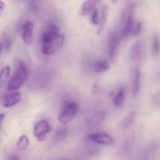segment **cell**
<instances>
[{
  "label": "cell",
  "instance_id": "cell-13",
  "mask_svg": "<svg viewBox=\"0 0 160 160\" xmlns=\"http://www.w3.org/2000/svg\"><path fill=\"white\" fill-rule=\"evenodd\" d=\"M98 2V1H95V0L85 1L82 7V9L81 10V15L83 16H86L92 10V8L96 5Z\"/></svg>",
  "mask_w": 160,
  "mask_h": 160
},
{
  "label": "cell",
  "instance_id": "cell-26",
  "mask_svg": "<svg viewBox=\"0 0 160 160\" xmlns=\"http://www.w3.org/2000/svg\"><path fill=\"white\" fill-rule=\"evenodd\" d=\"M5 118V114L4 113L1 114L0 115V127H1V124L2 122L3 121Z\"/></svg>",
  "mask_w": 160,
  "mask_h": 160
},
{
  "label": "cell",
  "instance_id": "cell-1",
  "mask_svg": "<svg viewBox=\"0 0 160 160\" xmlns=\"http://www.w3.org/2000/svg\"><path fill=\"white\" fill-rule=\"evenodd\" d=\"M42 51L46 55H51L63 45L65 36L59 33L44 31L41 35Z\"/></svg>",
  "mask_w": 160,
  "mask_h": 160
},
{
  "label": "cell",
  "instance_id": "cell-5",
  "mask_svg": "<svg viewBox=\"0 0 160 160\" xmlns=\"http://www.w3.org/2000/svg\"><path fill=\"white\" fill-rule=\"evenodd\" d=\"M21 101L20 93L18 92H12L5 94L0 98L2 105L5 108H10L19 103Z\"/></svg>",
  "mask_w": 160,
  "mask_h": 160
},
{
  "label": "cell",
  "instance_id": "cell-21",
  "mask_svg": "<svg viewBox=\"0 0 160 160\" xmlns=\"http://www.w3.org/2000/svg\"><path fill=\"white\" fill-rule=\"evenodd\" d=\"M142 23L141 22H138L134 24L132 28L131 35L136 36L142 32Z\"/></svg>",
  "mask_w": 160,
  "mask_h": 160
},
{
  "label": "cell",
  "instance_id": "cell-25",
  "mask_svg": "<svg viewBox=\"0 0 160 160\" xmlns=\"http://www.w3.org/2000/svg\"><path fill=\"white\" fill-rule=\"evenodd\" d=\"M98 80H96L94 83L92 88V93L93 94H96L98 88Z\"/></svg>",
  "mask_w": 160,
  "mask_h": 160
},
{
  "label": "cell",
  "instance_id": "cell-18",
  "mask_svg": "<svg viewBox=\"0 0 160 160\" xmlns=\"http://www.w3.org/2000/svg\"><path fill=\"white\" fill-rule=\"evenodd\" d=\"M125 99V90L121 89L119 90L116 95L115 97L113 100V104L115 106L119 107L123 104Z\"/></svg>",
  "mask_w": 160,
  "mask_h": 160
},
{
  "label": "cell",
  "instance_id": "cell-27",
  "mask_svg": "<svg viewBox=\"0 0 160 160\" xmlns=\"http://www.w3.org/2000/svg\"><path fill=\"white\" fill-rule=\"evenodd\" d=\"M3 48V44L0 43V54H1L2 51V50Z\"/></svg>",
  "mask_w": 160,
  "mask_h": 160
},
{
  "label": "cell",
  "instance_id": "cell-9",
  "mask_svg": "<svg viewBox=\"0 0 160 160\" xmlns=\"http://www.w3.org/2000/svg\"><path fill=\"white\" fill-rule=\"evenodd\" d=\"M132 91L133 95L135 96L139 93L141 88V73L138 70L133 71L132 75Z\"/></svg>",
  "mask_w": 160,
  "mask_h": 160
},
{
  "label": "cell",
  "instance_id": "cell-4",
  "mask_svg": "<svg viewBox=\"0 0 160 160\" xmlns=\"http://www.w3.org/2000/svg\"><path fill=\"white\" fill-rule=\"evenodd\" d=\"M51 131V127L49 122L46 119L38 122L33 130V134L38 142H42L47 139V134Z\"/></svg>",
  "mask_w": 160,
  "mask_h": 160
},
{
  "label": "cell",
  "instance_id": "cell-15",
  "mask_svg": "<svg viewBox=\"0 0 160 160\" xmlns=\"http://www.w3.org/2000/svg\"><path fill=\"white\" fill-rule=\"evenodd\" d=\"M67 133V128L66 127H61L55 132L53 136V140L55 142H61L66 137Z\"/></svg>",
  "mask_w": 160,
  "mask_h": 160
},
{
  "label": "cell",
  "instance_id": "cell-3",
  "mask_svg": "<svg viewBox=\"0 0 160 160\" xmlns=\"http://www.w3.org/2000/svg\"><path fill=\"white\" fill-rule=\"evenodd\" d=\"M79 107L76 102H70L66 104L58 117L59 122L63 125L72 121L78 113Z\"/></svg>",
  "mask_w": 160,
  "mask_h": 160
},
{
  "label": "cell",
  "instance_id": "cell-12",
  "mask_svg": "<svg viewBox=\"0 0 160 160\" xmlns=\"http://www.w3.org/2000/svg\"><path fill=\"white\" fill-rule=\"evenodd\" d=\"M10 67L8 66L4 67L0 72V92L3 88L9 78Z\"/></svg>",
  "mask_w": 160,
  "mask_h": 160
},
{
  "label": "cell",
  "instance_id": "cell-8",
  "mask_svg": "<svg viewBox=\"0 0 160 160\" xmlns=\"http://www.w3.org/2000/svg\"><path fill=\"white\" fill-rule=\"evenodd\" d=\"M144 50V44L141 40H137L132 46L130 50V56L132 59L136 60L141 57Z\"/></svg>",
  "mask_w": 160,
  "mask_h": 160
},
{
  "label": "cell",
  "instance_id": "cell-7",
  "mask_svg": "<svg viewBox=\"0 0 160 160\" xmlns=\"http://www.w3.org/2000/svg\"><path fill=\"white\" fill-rule=\"evenodd\" d=\"M119 45V38L117 34L111 33L108 38V50L109 55L112 60H114L116 57Z\"/></svg>",
  "mask_w": 160,
  "mask_h": 160
},
{
  "label": "cell",
  "instance_id": "cell-2",
  "mask_svg": "<svg viewBox=\"0 0 160 160\" xmlns=\"http://www.w3.org/2000/svg\"><path fill=\"white\" fill-rule=\"evenodd\" d=\"M27 77V69L22 61L18 63L16 71L10 78L7 85V90L13 91L19 88L26 81Z\"/></svg>",
  "mask_w": 160,
  "mask_h": 160
},
{
  "label": "cell",
  "instance_id": "cell-24",
  "mask_svg": "<svg viewBox=\"0 0 160 160\" xmlns=\"http://www.w3.org/2000/svg\"><path fill=\"white\" fill-rule=\"evenodd\" d=\"M6 5L5 3L2 1H0V18L3 14Z\"/></svg>",
  "mask_w": 160,
  "mask_h": 160
},
{
  "label": "cell",
  "instance_id": "cell-16",
  "mask_svg": "<svg viewBox=\"0 0 160 160\" xmlns=\"http://www.w3.org/2000/svg\"><path fill=\"white\" fill-rule=\"evenodd\" d=\"M135 113L134 111L130 112L121 122V127L124 129L129 128L133 123L135 117Z\"/></svg>",
  "mask_w": 160,
  "mask_h": 160
},
{
  "label": "cell",
  "instance_id": "cell-17",
  "mask_svg": "<svg viewBox=\"0 0 160 160\" xmlns=\"http://www.w3.org/2000/svg\"><path fill=\"white\" fill-rule=\"evenodd\" d=\"M29 140L27 136L23 135L19 138L17 142V147L21 151H24L29 147Z\"/></svg>",
  "mask_w": 160,
  "mask_h": 160
},
{
  "label": "cell",
  "instance_id": "cell-20",
  "mask_svg": "<svg viewBox=\"0 0 160 160\" xmlns=\"http://www.w3.org/2000/svg\"><path fill=\"white\" fill-rule=\"evenodd\" d=\"M152 50L155 54L159 52L160 50V39L158 35H154L152 39Z\"/></svg>",
  "mask_w": 160,
  "mask_h": 160
},
{
  "label": "cell",
  "instance_id": "cell-22",
  "mask_svg": "<svg viewBox=\"0 0 160 160\" xmlns=\"http://www.w3.org/2000/svg\"><path fill=\"white\" fill-rule=\"evenodd\" d=\"M33 29V24L30 21L25 22L22 26V32L23 31H32Z\"/></svg>",
  "mask_w": 160,
  "mask_h": 160
},
{
  "label": "cell",
  "instance_id": "cell-6",
  "mask_svg": "<svg viewBox=\"0 0 160 160\" xmlns=\"http://www.w3.org/2000/svg\"><path fill=\"white\" fill-rule=\"evenodd\" d=\"M88 138L93 142L102 145H112L114 143V140L112 136L102 132L90 134Z\"/></svg>",
  "mask_w": 160,
  "mask_h": 160
},
{
  "label": "cell",
  "instance_id": "cell-14",
  "mask_svg": "<svg viewBox=\"0 0 160 160\" xmlns=\"http://www.w3.org/2000/svg\"><path fill=\"white\" fill-rule=\"evenodd\" d=\"M108 14V7L107 5L103 6L102 11L101 17L100 20L99 27L98 29V34H100L102 32L106 24Z\"/></svg>",
  "mask_w": 160,
  "mask_h": 160
},
{
  "label": "cell",
  "instance_id": "cell-10",
  "mask_svg": "<svg viewBox=\"0 0 160 160\" xmlns=\"http://www.w3.org/2000/svg\"><path fill=\"white\" fill-rule=\"evenodd\" d=\"M106 112L104 111H99L89 116L87 119L88 124L90 126H96L102 122L106 117Z\"/></svg>",
  "mask_w": 160,
  "mask_h": 160
},
{
  "label": "cell",
  "instance_id": "cell-28",
  "mask_svg": "<svg viewBox=\"0 0 160 160\" xmlns=\"http://www.w3.org/2000/svg\"><path fill=\"white\" fill-rule=\"evenodd\" d=\"M19 160V159L17 157H13L11 158V160Z\"/></svg>",
  "mask_w": 160,
  "mask_h": 160
},
{
  "label": "cell",
  "instance_id": "cell-11",
  "mask_svg": "<svg viewBox=\"0 0 160 160\" xmlns=\"http://www.w3.org/2000/svg\"><path fill=\"white\" fill-rule=\"evenodd\" d=\"M110 64L105 60H98L94 63V70L96 73H100L106 71L110 68Z\"/></svg>",
  "mask_w": 160,
  "mask_h": 160
},
{
  "label": "cell",
  "instance_id": "cell-23",
  "mask_svg": "<svg viewBox=\"0 0 160 160\" xmlns=\"http://www.w3.org/2000/svg\"><path fill=\"white\" fill-rule=\"evenodd\" d=\"M92 22L94 24H98L99 22L98 18V10L95 9L92 14Z\"/></svg>",
  "mask_w": 160,
  "mask_h": 160
},
{
  "label": "cell",
  "instance_id": "cell-19",
  "mask_svg": "<svg viewBox=\"0 0 160 160\" xmlns=\"http://www.w3.org/2000/svg\"><path fill=\"white\" fill-rule=\"evenodd\" d=\"M22 33V39L26 45L31 46L33 41V37L32 31H23Z\"/></svg>",
  "mask_w": 160,
  "mask_h": 160
}]
</instances>
